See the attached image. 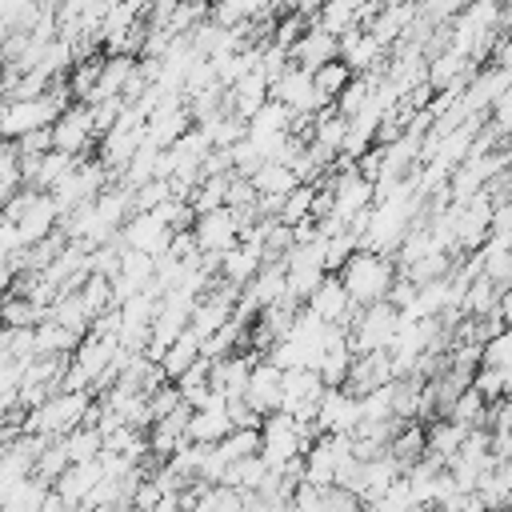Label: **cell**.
<instances>
[{
  "label": "cell",
  "instance_id": "cell-12",
  "mask_svg": "<svg viewBox=\"0 0 512 512\" xmlns=\"http://www.w3.org/2000/svg\"><path fill=\"white\" fill-rule=\"evenodd\" d=\"M264 356L260 352H232V356H224V360H216L212 364V376H208V384L220 392V396H244V388H248V380H252V368L260 364Z\"/></svg>",
  "mask_w": 512,
  "mask_h": 512
},
{
  "label": "cell",
  "instance_id": "cell-21",
  "mask_svg": "<svg viewBox=\"0 0 512 512\" xmlns=\"http://www.w3.org/2000/svg\"><path fill=\"white\" fill-rule=\"evenodd\" d=\"M252 188H256L260 200H288V192H296L300 180L288 164H260L256 176H252Z\"/></svg>",
  "mask_w": 512,
  "mask_h": 512
},
{
  "label": "cell",
  "instance_id": "cell-2",
  "mask_svg": "<svg viewBox=\"0 0 512 512\" xmlns=\"http://www.w3.org/2000/svg\"><path fill=\"white\" fill-rule=\"evenodd\" d=\"M396 328H400V312H396L388 300L360 308L356 320L348 324V348H352V356L388 352L392 340H396Z\"/></svg>",
  "mask_w": 512,
  "mask_h": 512
},
{
  "label": "cell",
  "instance_id": "cell-34",
  "mask_svg": "<svg viewBox=\"0 0 512 512\" xmlns=\"http://www.w3.org/2000/svg\"><path fill=\"white\" fill-rule=\"evenodd\" d=\"M68 448H64V440H52L44 452H40V460H36V476L40 480H48V484H56L64 472H68Z\"/></svg>",
  "mask_w": 512,
  "mask_h": 512
},
{
  "label": "cell",
  "instance_id": "cell-30",
  "mask_svg": "<svg viewBox=\"0 0 512 512\" xmlns=\"http://www.w3.org/2000/svg\"><path fill=\"white\" fill-rule=\"evenodd\" d=\"M44 320H48V312L40 304H32L28 296H4V304H0V324L4 328H36Z\"/></svg>",
  "mask_w": 512,
  "mask_h": 512
},
{
  "label": "cell",
  "instance_id": "cell-22",
  "mask_svg": "<svg viewBox=\"0 0 512 512\" xmlns=\"http://www.w3.org/2000/svg\"><path fill=\"white\" fill-rule=\"evenodd\" d=\"M424 448H428V428L416 420V424H400V432H396L392 444H388V456L408 472L412 464L424 460Z\"/></svg>",
  "mask_w": 512,
  "mask_h": 512
},
{
  "label": "cell",
  "instance_id": "cell-43",
  "mask_svg": "<svg viewBox=\"0 0 512 512\" xmlns=\"http://www.w3.org/2000/svg\"><path fill=\"white\" fill-rule=\"evenodd\" d=\"M104 512H136V508H128V504H124V508H104Z\"/></svg>",
  "mask_w": 512,
  "mask_h": 512
},
{
  "label": "cell",
  "instance_id": "cell-41",
  "mask_svg": "<svg viewBox=\"0 0 512 512\" xmlns=\"http://www.w3.org/2000/svg\"><path fill=\"white\" fill-rule=\"evenodd\" d=\"M248 512H284V504H268V500L248 496Z\"/></svg>",
  "mask_w": 512,
  "mask_h": 512
},
{
  "label": "cell",
  "instance_id": "cell-17",
  "mask_svg": "<svg viewBox=\"0 0 512 512\" xmlns=\"http://www.w3.org/2000/svg\"><path fill=\"white\" fill-rule=\"evenodd\" d=\"M116 352H120V344L116 340H100V336H84L80 340V348L72 352V364L92 380V388L104 380V372L112 368V360H116Z\"/></svg>",
  "mask_w": 512,
  "mask_h": 512
},
{
  "label": "cell",
  "instance_id": "cell-18",
  "mask_svg": "<svg viewBox=\"0 0 512 512\" xmlns=\"http://www.w3.org/2000/svg\"><path fill=\"white\" fill-rule=\"evenodd\" d=\"M476 256H480V276L488 284H496L500 292L512 288V236H488V244Z\"/></svg>",
  "mask_w": 512,
  "mask_h": 512
},
{
  "label": "cell",
  "instance_id": "cell-23",
  "mask_svg": "<svg viewBox=\"0 0 512 512\" xmlns=\"http://www.w3.org/2000/svg\"><path fill=\"white\" fill-rule=\"evenodd\" d=\"M196 360H200V336L188 328V332H184V336H180V340L160 356V372H164V380H168V384H176V380H180Z\"/></svg>",
  "mask_w": 512,
  "mask_h": 512
},
{
  "label": "cell",
  "instance_id": "cell-15",
  "mask_svg": "<svg viewBox=\"0 0 512 512\" xmlns=\"http://www.w3.org/2000/svg\"><path fill=\"white\" fill-rule=\"evenodd\" d=\"M272 100V84H268V76L260 72V68H252L244 80H236L232 88H228V108L248 124L264 104Z\"/></svg>",
  "mask_w": 512,
  "mask_h": 512
},
{
  "label": "cell",
  "instance_id": "cell-6",
  "mask_svg": "<svg viewBox=\"0 0 512 512\" xmlns=\"http://www.w3.org/2000/svg\"><path fill=\"white\" fill-rule=\"evenodd\" d=\"M388 52L368 28H352L340 36V64H348L356 76H372V72H388Z\"/></svg>",
  "mask_w": 512,
  "mask_h": 512
},
{
  "label": "cell",
  "instance_id": "cell-7",
  "mask_svg": "<svg viewBox=\"0 0 512 512\" xmlns=\"http://www.w3.org/2000/svg\"><path fill=\"white\" fill-rule=\"evenodd\" d=\"M172 228L168 224H160V216L156 212H136L124 228H120V240H124V248H132V252H144V256H152V260H160V256H168V244H172Z\"/></svg>",
  "mask_w": 512,
  "mask_h": 512
},
{
  "label": "cell",
  "instance_id": "cell-42",
  "mask_svg": "<svg viewBox=\"0 0 512 512\" xmlns=\"http://www.w3.org/2000/svg\"><path fill=\"white\" fill-rule=\"evenodd\" d=\"M148 512H184V508L176 504V496H164V500H160L156 508H148Z\"/></svg>",
  "mask_w": 512,
  "mask_h": 512
},
{
  "label": "cell",
  "instance_id": "cell-33",
  "mask_svg": "<svg viewBox=\"0 0 512 512\" xmlns=\"http://www.w3.org/2000/svg\"><path fill=\"white\" fill-rule=\"evenodd\" d=\"M480 368H496L504 376H512V328H504L500 336H492L484 344V356H480Z\"/></svg>",
  "mask_w": 512,
  "mask_h": 512
},
{
  "label": "cell",
  "instance_id": "cell-14",
  "mask_svg": "<svg viewBox=\"0 0 512 512\" xmlns=\"http://www.w3.org/2000/svg\"><path fill=\"white\" fill-rule=\"evenodd\" d=\"M392 380H396L392 356H388V352H368V356H356V360H352V376H348L344 392L368 396V392H376V388H384V384H392Z\"/></svg>",
  "mask_w": 512,
  "mask_h": 512
},
{
  "label": "cell",
  "instance_id": "cell-44",
  "mask_svg": "<svg viewBox=\"0 0 512 512\" xmlns=\"http://www.w3.org/2000/svg\"><path fill=\"white\" fill-rule=\"evenodd\" d=\"M8 36H12V32H8V28H4V24H0V44H4V40H8Z\"/></svg>",
  "mask_w": 512,
  "mask_h": 512
},
{
  "label": "cell",
  "instance_id": "cell-35",
  "mask_svg": "<svg viewBox=\"0 0 512 512\" xmlns=\"http://www.w3.org/2000/svg\"><path fill=\"white\" fill-rule=\"evenodd\" d=\"M176 408H184V396H180L176 384H160V388L148 396V416H152V424L164 420V416H172Z\"/></svg>",
  "mask_w": 512,
  "mask_h": 512
},
{
  "label": "cell",
  "instance_id": "cell-19",
  "mask_svg": "<svg viewBox=\"0 0 512 512\" xmlns=\"http://www.w3.org/2000/svg\"><path fill=\"white\" fill-rule=\"evenodd\" d=\"M464 440H468V432H464L460 424H452L448 416H440V420H432V424H428V448H424V456H432L436 464H444V468H448V464L460 456Z\"/></svg>",
  "mask_w": 512,
  "mask_h": 512
},
{
  "label": "cell",
  "instance_id": "cell-36",
  "mask_svg": "<svg viewBox=\"0 0 512 512\" xmlns=\"http://www.w3.org/2000/svg\"><path fill=\"white\" fill-rule=\"evenodd\" d=\"M488 132L496 140H512V88L488 108Z\"/></svg>",
  "mask_w": 512,
  "mask_h": 512
},
{
  "label": "cell",
  "instance_id": "cell-16",
  "mask_svg": "<svg viewBox=\"0 0 512 512\" xmlns=\"http://www.w3.org/2000/svg\"><path fill=\"white\" fill-rule=\"evenodd\" d=\"M104 480V468H100V460H88V464H68V472L52 484V492L64 500V504H72V508H80L92 492H96V484Z\"/></svg>",
  "mask_w": 512,
  "mask_h": 512
},
{
  "label": "cell",
  "instance_id": "cell-25",
  "mask_svg": "<svg viewBox=\"0 0 512 512\" xmlns=\"http://www.w3.org/2000/svg\"><path fill=\"white\" fill-rule=\"evenodd\" d=\"M48 496H52V484L40 480V476H28V480H20V484L4 496V508H0V512H40Z\"/></svg>",
  "mask_w": 512,
  "mask_h": 512
},
{
  "label": "cell",
  "instance_id": "cell-24",
  "mask_svg": "<svg viewBox=\"0 0 512 512\" xmlns=\"http://www.w3.org/2000/svg\"><path fill=\"white\" fill-rule=\"evenodd\" d=\"M312 24L324 28V32H332V36L340 40L344 32L360 28V4H356V0H332V4H320V12H316Z\"/></svg>",
  "mask_w": 512,
  "mask_h": 512
},
{
  "label": "cell",
  "instance_id": "cell-39",
  "mask_svg": "<svg viewBox=\"0 0 512 512\" xmlns=\"http://www.w3.org/2000/svg\"><path fill=\"white\" fill-rule=\"evenodd\" d=\"M324 512H364V500L352 496V492L328 488V492H324Z\"/></svg>",
  "mask_w": 512,
  "mask_h": 512
},
{
  "label": "cell",
  "instance_id": "cell-11",
  "mask_svg": "<svg viewBox=\"0 0 512 512\" xmlns=\"http://www.w3.org/2000/svg\"><path fill=\"white\" fill-rule=\"evenodd\" d=\"M292 64L296 68H304V72H320L324 64H332V60H340V40L332 36V32H324V28H316V24H308V32L292 44Z\"/></svg>",
  "mask_w": 512,
  "mask_h": 512
},
{
  "label": "cell",
  "instance_id": "cell-38",
  "mask_svg": "<svg viewBox=\"0 0 512 512\" xmlns=\"http://www.w3.org/2000/svg\"><path fill=\"white\" fill-rule=\"evenodd\" d=\"M20 248H24V240H20V228H16V220L0 216V260H12Z\"/></svg>",
  "mask_w": 512,
  "mask_h": 512
},
{
  "label": "cell",
  "instance_id": "cell-26",
  "mask_svg": "<svg viewBox=\"0 0 512 512\" xmlns=\"http://www.w3.org/2000/svg\"><path fill=\"white\" fill-rule=\"evenodd\" d=\"M312 80H316V96H320V104H324V108H332V104L344 96V88L356 80V72H352L348 64L332 60V64H324L320 72H312Z\"/></svg>",
  "mask_w": 512,
  "mask_h": 512
},
{
  "label": "cell",
  "instance_id": "cell-40",
  "mask_svg": "<svg viewBox=\"0 0 512 512\" xmlns=\"http://www.w3.org/2000/svg\"><path fill=\"white\" fill-rule=\"evenodd\" d=\"M496 316H500V324H504V328H512V288H504V292H500Z\"/></svg>",
  "mask_w": 512,
  "mask_h": 512
},
{
  "label": "cell",
  "instance_id": "cell-28",
  "mask_svg": "<svg viewBox=\"0 0 512 512\" xmlns=\"http://www.w3.org/2000/svg\"><path fill=\"white\" fill-rule=\"evenodd\" d=\"M448 420H452V424H460L464 432L488 428V400H484L476 388H468V392L448 408Z\"/></svg>",
  "mask_w": 512,
  "mask_h": 512
},
{
  "label": "cell",
  "instance_id": "cell-20",
  "mask_svg": "<svg viewBox=\"0 0 512 512\" xmlns=\"http://www.w3.org/2000/svg\"><path fill=\"white\" fill-rule=\"evenodd\" d=\"M228 432H232V424H228L224 408H204V412H192V420H188V444H200V448L224 444Z\"/></svg>",
  "mask_w": 512,
  "mask_h": 512
},
{
  "label": "cell",
  "instance_id": "cell-4",
  "mask_svg": "<svg viewBox=\"0 0 512 512\" xmlns=\"http://www.w3.org/2000/svg\"><path fill=\"white\" fill-rule=\"evenodd\" d=\"M92 144H100L92 108H88V104H72V108L52 124V148L64 152V156H80V160H88Z\"/></svg>",
  "mask_w": 512,
  "mask_h": 512
},
{
  "label": "cell",
  "instance_id": "cell-8",
  "mask_svg": "<svg viewBox=\"0 0 512 512\" xmlns=\"http://www.w3.org/2000/svg\"><path fill=\"white\" fill-rule=\"evenodd\" d=\"M312 316H320L324 324H332V328H348L352 320H356V304H352V296H348V288L340 284V276H324V284L308 296V304H304Z\"/></svg>",
  "mask_w": 512,
  "mask_h": 512
},
{
  "label": "cell",
  "instance_id": "cell-9",
  "mask_svg": "<svg viewBox=\"0 0 512 512\" xmlns=\"http://www.w3.org/2000/svg\"><path fill=\"white\" fill-rule=\"evenodd\" d=\"M244 400H248V408H252L256 416L280 412V404H284V372H280L276 364L260 360V364L252 368L248 388H244Z\"/></svg>",
  "mask_w": 512,
  "mask_h": 512
},
{
  "label": "cell",
  "instance_id": "cell-5",
  "mask_svg": "<svg viewBox=\"0 0 512 512\" xmlns=\"http://www.w3.org/2000/svg\"><path fill=\"white\" fill-rule=\"evenodd\" d=\"M192 236H196L200 256H224V252H232V248L240 244V224H236V212H232V208H216V212L196 216Z\"/></svg>",
  "mask_w": 512,
  "mask_h": 512
},
{
  "label": "cell",
  "instance_id": "cell-13",
  "mask_svg": "<svg viewBox=\"0 0 512 512\" xmlns=\"http://www.w3.org/2000/svg\"><path fill=\"white\" fill-rule=\"evenodd\" d=\"M196 124H192V112H188V104H160L152 116H148V124H144V140L148 144H156V148H172L184 132H192Z\"/></svg>",
  "mask_w": 512,
  "mask_h": 512
},
{
  "label": "cell",
  "instance_id": "cell-27",
  "mask_svg": "<svg viewBox=\"0 0 512 512\" xmlns=\"http://www.w3.org/2000/svg\"><path fill=\"white\" fill-rule=\"evenodd\" d=\"M316 196H320V184H300L296 192H288V200L280 204V224H288V228H304V224H312Z\"/></svg>",
  "mask_w": 512,
  "mask_h": 512
},
{
  "label": "cell",
  "instance_id": "cell-29",
  "mask_svg": "<svg viewBox=\"0 0 512 512\" xmlns=\"http://www.w3.org/2000/svg\"><path fill=\"white\" fill-rule=\"evenodd\" d=\"M60 440H64V448H68V460H72V464L100 460V452H104V436H100V428H96V424H80L76 432L60 436Z\"/></svg>",
  "mask_w": 512,
  "mask_h": 512
},
{
  "label": "cell",
  "instance_id": "cell-31",
  "mask_svg": "<svg viewBox=\"0 0 512 512\" xmlns=\"http://www.w3.org/2000/svg\"><path fill=\"white\" fill-rule=\"evenodd\" d=\"M272 472H268V464L260 460V456H248V460H236L232 468H228V480L224 484H232V488H240L244 496H256L260 488H264V480H268Z\"/></svg>",
  "mask_w": 512,
  "mask_h": 512
},
{
  "label": "cell",
  "instance_id": "cell-3",
  "mask_svg": "<svg viewBox=\"0 0 512 512\" xmlns=\"http://www.w3.org/2000/svg\"><path fill=\"white\" fill-rule=\"evenodd\" d=\"M324 192L332 196V216H336L340 224H352L356 216H364V212L372 208V196H376L372 180H364L360 168L332 172L328 184H324ZM324 220H328V216H324Z\"/></svg>",
  "mask_w": 512,
  "mask_h": 512
},
{
  "label": "cell",
  "instance_id": "cell-10",
  "mask_svg": "<svg viewBox=\"0 0 512 512\" xmlns=\"http://www.w3.org/2000/svg\"><path fill=\"white\" fill-rule=\"evenodd\" d=\"M16 228H20L24 248L48 240L52 232H60V208H56V200H52L48 192H32V200H28V208L20 212Z\"/></svg>",
  "mask_w": 512,
  "mask_h": 512
},
{
  "label": "cell",
  "instance_id": "cell-37",
  "mask_svg": "<svg viewBox=\"0 0 512 512\" xmlns=\"http://www.w3.org/2000/svg\"><path fill=\"white\" fill-rule=\"evenodd\" d=\"M224 412H228V424H232V428H256V432H260V424H264V416H256L244 396H232Z\"/></svg>",
  "mask_w": 512,
  "mask_h": 512
},
{
  "label": "cell",
  "instance_id": "cell-1",
  "mask_svg": "<svg viewBox=\"0 0 512 512\" xmlns=\"http://www.w3.org/2000/svg\"><path fill=\"white\" fill-rule=\"evenodd\" d=\"M396 276H400V268H396V260H392V256L364 252V248H360V252L340 268V284L348 288V296H352V304H356V308H368V304L388 300V292H392Z\"/></svg>",
  "mask_w": 512,
  "mask_h": 512
},
{
  "label": "cell",
  "instance_id": "cell-32",
  "mask_svg": "<svg viewBox=\"0 0 512 512\" xmlns=\"http://www.w3.org/2000/svg\"><path fill=\"white\" fill-rule=\"evenodd\" d=\"M216 448L228 456V464L248 460V456H260V432H256V428H232V432L224 436V444H216Z\"/></svg>",
  "mask_w": 512,
  "mask_h": 512
}]
</instances>
